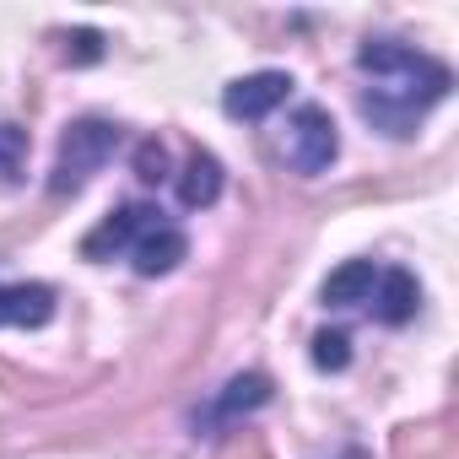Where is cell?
I'll return each instance as SVG.
<instances>
[{"mask_svg": "<svg viewBox=\"0 0 459 459\" xmlns=\"http://www.w3.org/2000/svg\"><path fill=\"white\" fill-rule=\"evenodd\" d=\"M357 71L368 76L362 87V119L394 141L416 135L421 114L437 108L454 87V71L400 39H368L357 49Z\"/></svg>", "mask_w": 459, "mask_h": 459, "instance_id": "cell-1", "label": "cell"}, {"mask_svg": "<svg viewBox=\"0 0 459 459\" xmlns=\"http://www.w3.org/2000/svg\"><path fill=\"white\" fill-rule=\"evenodd\" d=\"M114 152H119V125H108V119H71L65 135H60V152H55L49 189L55 195H76L92 173H103V162Z\"/></svg>", "mask_w": 459, "mask_h": 459, "instance_id": "cell-2", "label": "cell"}, {"mask_svg": "<svg viewBox=\"0 0 459 459\" xmlns=\"http://www.w3.org/2000/svg\"><path fill=\"white\" fill-rule=\"evenodd\" d=\"M276 146H281V162H287L292 173L319 178V173L341 157V130H335L330 108H319V103H298V108L287 114Z\"/></svg>", "mask_w": 459, "mask_h": 459, "instance_id": "cell-3", "label": "cell"}, {"mask_svg": "<svg viewBox=\"0 0 459 459\" xmlns=\"http://www.w3.org/2000/svg\"><path fill=\"white\" fill-rule=\"evenodd\" d=\"M157 221H168L162 205H152V200H125L119 211H108L92 233L82 238V260H98V265H103V260H114V255H130Z\"/></svg>", "mask_w": 459, "mask_h": 459, "instance_id": "cell-4", "label": "cell"}, {"mask_svg": "<svg viewBox=\"0 0 459 459\" xmlns=\"http://www.w3.org/2000/svg\"><path fill=\"white\" fill-rule=\"evenodd\" d=\"M287 98H292V76H287V71H255V76L227 82L221 108H227V119L255 125V119H271Z\"/></svg>", "mask_w": 459, "mask_h": 459, "instance_id": "cell-5", "label": "cell"}, {"mask_svg": "<svg viewBox=\"0 0 459 459\" xmlns=\"http://www.w3.org/2000/svg\"><path fill=\"white\" fill-rule=\"evenodd\" d=\"M60 308V292L49 281H17L0 287V330H44Z\"/></svg>", "mask_w": 459, "mask_h": 459, "instance_id": "cell-6", "label": "cell"}, {"mask_svg": "<svg viewBox=\"0 0 459 459\" xmlns=\"http://www.w3.org/2000/svg\"><path fill=\"white\" fill-rule=\"evenodd\" d=\"M271 405V378L265 373H238V378H227V389L205 405V416H195V427H227V421H238L249 411Z\"/></svg>", "mask_w": 459, "mask_h": 459, "instance_id": "cell-7", "label": "cell"}, {"mask_svg": "<svg viewBox=\"0 0 459 459\" xmlns=\"http://www.w3.org/2000/svg\"><path fill=\"white\" fill-rule=\"evenodd\" d=\"M416 303H421V287H416L411 271H378L373 298H368V308H373L378 325H389V330L411 325V319H416Z\"/></svg>", "mask_w": 459, "mask_h": 459, "instance_id": "cell-8", "label": "cell"}, {"mask_svg": "<svg viewBox=\"0 0 459 459\" xmlns=\"http://www.w3.org/2000/svg\"><path fill=\"white\" fill-rule=\"evenodd\" d=\"M189 255V238H184V227H173V221H157L152 233L130 249V265H135V276H168V271H178V260Z\"/></svg>", "mask_w": 459, "mask_h": 459, "instance_id": "cell-9", "label": "cell"}, {"mask_svg": "<svg viewBox=\"0 0 459 459\" xmlns=\"http://www.w3.org/2000/svg\"><path fill=\"white\" fill-rule=\"evenodd\" d=\"M373 281H378V265H373V260H346L341 271L325 276L319 303H325V308H362V303L373 298Z\"/></svg>", "mask_w": 459, "mask_h": 459, "instance_id": "cell-10", "label": "cell"}, {"mask_svg": "<svg viewBox=\"0 0 459 459\" xmlns=\"http://www.w3.org/2000/svg\"><path fill=\"white\" fill-rule=\"evenodd\" d=\"M221 162L211 157V152H189V162H184V173H178V205L184 211H205V205H216L221 200Z\"/></svg>", "mask_w": 459, "mask_h": 459, "instance_id": "cell-11", "label": "cell"}, {"mask_svg": "<svg viewBox=\"0 0 459 459\" xmlns=\"http://www.w3.org/2000/svg\"><path fill=\"white\" fill-rule=\"evenodd\" d=\"M28 152H33L28 130H22V125H12V119H0V189H12V184H22Z\"/></svg>", "mask_w": 459, "mask_h": 459, "instance_id": "cell-12", "label": "cell"}, {"mask_svg": "<svg viewBox=\"0 0 459 459\" xmlns=\"http://www.w3.org/2000/svg\"><path fill=\"white\" fill-rule=\"evenodd\" d=\"M351 362V335L346 330H319L314 335V368L319 373H341Z\"/></svg>", "mask_w": 459, "mask_h": 459, "instance_id": "cell-13", "label": "cell"}, {"mask_svg": "<svg viewBox=\"0 0 459 459\" xmlns=\"http://www.w3.org/2000/svg\"><path fill=\"white\" fill-rule=\"evenodd\" d=\"M65 60H71V65H92V60H103V33H98V28H76V33L65 39Z\"/></svg>", "mask_w": 459, "mask_h": 459, "instance_id": "cell-14", "label": "cell"}, {"mask_svg": "<svg viewBox=\"0 0 459 459\" xmlns=\"http://www.w3.org/2000/svg\"><path fill=\"white\" fill-rule=\"evenodd\" d=\"M135 173H141L146 184H162V178H168V152H162V141H141V152H135Z\"/></svg>", "mask_w": 459, "mask_h": 459, "instance_id": "cell-15", "label": "cell"}]
</instances>
